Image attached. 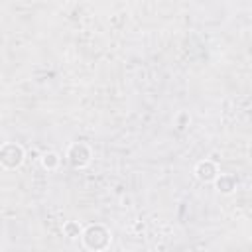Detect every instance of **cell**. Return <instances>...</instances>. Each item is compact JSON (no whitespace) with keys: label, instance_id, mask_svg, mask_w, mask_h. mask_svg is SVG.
Masks as SVG:
<instances>
[{"label":"cell","instance_id":"8992f818","mask_svg":"<svg viewBox=\"0 0 252 252\" xmlns=\"http://www.w3.org/2000/svg\"><path fill=\"white\" fill-rule=\"evenodd\" d=\"M43 165L49 167V169L55 167V165H57V156H55V154H45V156H43Z\"/></svg>","mask_w":252,"mask_h":252},{"label":"cell","instance_id":"3957f363","mask_svg":"<svg viewBox=\"0 0 252 252\" xmlns=\"http://www.w3.org/2000/svg\"><path fill=\"white\" fill-rule=\"evenodd\" d=\"M69 159H71V163H73L75 167L85 165V163L89 161V148H87L85 144H75V146H71V150H69Z\"/></svg>","mask_w":252,"mask_h":252},{"label":"cell","instance_id":"277c9868","mask_svg":"<svg viewBox=\"0 0 252 252\" xmlns=\"http://www.w3.org/2000/svg\"><path fill=\"white\" fill-rule=\"evenodd\" d=\"M197 175H199V179H203V181L215 179V175H217L215 163H213V161H201V163L197 165Z\"/></svg>","mask_w":252,"mask_h":252},{"label":"cell","instance_id":"52a82bcc","mask_svg":"<svg viewBox=\"0 0 252 252\" xmlns=\"http://www.w3.org/2000/svg\"><path fill=\"white\" fill-rule=\"evenodd\" d=\"M65 230H67V232H69L71 236H75V232H79V228H77V226H75L73 222H69V224L65 226Z\"/></svg>","mask_w":252,"mask_h":252},{"label":"cell","instance_id":"6da1fadb","mask_svg":"<svg viewBox=\"0 0 252 252\" xmlns=\"http://www.w3.org/2000/svg\"><path fill=\"white\" fill-rule=\"evenodd\" d=\"M85 242L89 248H94V250L104 248L108 242V232L102 226H89L85 232Z\"/></svg>","mask_w":252,"mask_h":252},{"label":"cell","instance_id":"7a4b0ae2","mask_svg":"<svg viewBox=\"0 0 252 252\" xmlns=\"http://www.w3.org/2000/svg\"><path fill=\"white\" fill-rule=\"evenodd\" d=\"M0 158H2V163H4L6 167H16V165L22 163L24 152H22V148L16 146V144H4V146H2V152H0Z\"/></svg>","mask_w":252,"mask_h":252},{"label":"cell","instance_id":"5b68a950","mask_svg":"<svg viewBox=\"0 0 252 252\" xmlns=\"http://www.w3.org/2000/svg\"><path fill=\"white\" fill-rule=\"evenodd\" d=\"M234 177L232 175H220L219 177V181H217V187L222 191V193H230L232 189H234Z\"/></svg>","mask_w":252,"mask_h":252}]
</instances>
